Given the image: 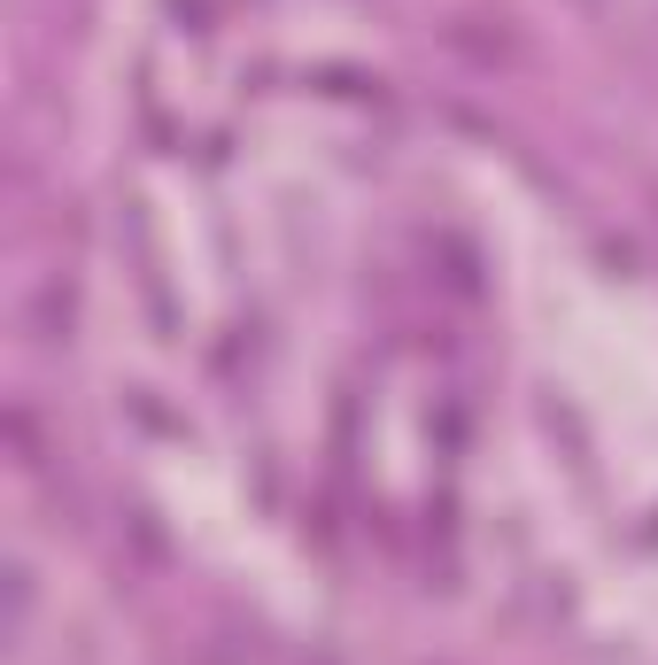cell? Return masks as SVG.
Returning a JSON list of instances; mask_svg holds the SVG:
<instances>
[{
  "label": "cell",
  "instance_id": "1",
  "mask_svg": "<svg viewBox=\"0 0 658 665\" xmlns=\"http://www.w3.org/2000/svg\"><path fill=\"white\" fill-rule=\"evenodd\" d=\"M39 325H47V341H70V294L62 287L39 294Z\"/></svg>",
  "mask_w": 658,
  "mask_h": 665
}]
</instances>
